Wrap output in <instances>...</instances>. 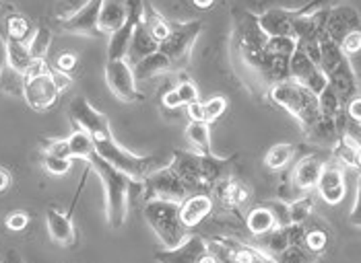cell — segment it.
I'll use <instances>...</instances> for the list:
<instances>
[{"label":"cell","instance_id":"7402d4cb","mask_svg":"<svg viewBox=\"0 0 361 263\" xmlns=\"http://www.w3.org/2000/svg\"><path fill=\"white\" fill-rule=\"evenodd\" d=\"M128 17V8H126V0H106L99 19H97V29L102 35H114L118 29L126 23Z\"/></svg>","mask_w":361,"mask_h":263},{"label":"cell","instance_id":"8d00e7d4","mask_svg":"<svg viewBox=\"0 0 361 263\" xmlns=\"http://www.w3.org/2000/svg\"><path fill=\"white\" fill-rule=\"evenodd\" d=\"M50 46H52V31L46 25L37 27L35 33L29 39V52H31V56L39 58V60H46Z\"/></svg>","mask_w":361,"mask_h":263},{"label":"cell","instance_id":"11a10c76","mask_svg":"<svg viewBox=\"0 0 361 263\" xmlns=\"http://www.w3.org/2000/svg\"><path fill=\"white\" fill-rule=\"evenodd\" d=\"M54 80H56V84H58V89H60V93L62 91H66L68 86H71V77L68 75H64V72H60V70H56L54 68Z\"/></svg>","mask_w":361,"mask_h":263},{"label":"cell","instance_id":"d4e9b609","mask_svg":"<svg viewBox=\"0 0 361 263\" xmlns=\"http://www.w3.org/2000/svg\"><path fill=\"white\" fill-rule=\"evenodd\" d=\"M133 68H135V77H137L139 82L140 80L153 79V77H159V75H169V72H173L171 62H169L159 50L155 53H151V56H147L145 60H140L139 64H135Z\"/></svg>","mask_w":361,"mask_h":263},{"label":"cell","instance_id":"bcb514c9","mask_svg":"<svg viewBox=\"0 0 361 263\" xmlns=\"http://www.w3.org/2000/svg\"><path fill=\"white\" fill-rule=\"evenodd\" d=\"M4 224H6V229H8V231H13V233H21V231H25V229H27L29 214L23 210L11 212V214L4 218Z\"/></svg>","mask_w":361,"mask_h":263},{"label":"cell","instance_id":"484cf974","mask_svg":"<svg viewBox=\"0 0 361 263\" xmlns=\"http://www.w3.org/2000/svg\"><path fill=\"white\" fill-rule=\"evenodd\" d=\"M246 229L250 231V235H254V237H262V235L275 231L277 229L275 214L264 204L252 208V210L246 212Z\"/></svg>","mask_w":361,"mask_h":263},{"label":"cell","instance_id":"8fae6325","mask_svg":"<svg viewBox=\"0 0 361 263\" xmlns=\"http://www.w3.org/2000/svg\"><path fill=\"white\" fill-rule=\"evenodd\" d=\"M68 115H71V122H73L77 128L89 132V134L93 136V140L114 136L108 117H106L102 111H97L95 107L85 99V97H75V99L71 101V105H68Z\"/></svg>","mask_w":361,"mask_h":263},{"label":"cell","instance_id":"4fadbf2b","mask_svg":"<svg viewBox=\"0 0 361 263\" xmlns=\"http://www.w3.org/2000/svg\"><path fill=\"white\" fill-rule=\"evenodd\" d=\"M289 77L291 80L304 84L306 89H310L312 93L320 95L326 86H329V80L324 77L320 64H316L310 56L304 52L295 50L291 56V62H289Z\"/></svg>","mask_w":361,"mask_h":263},{"label":"cell","instance_id":"f35d334b","mask_svg":"<svg viewBox=\"0 0 361 263\" xmlns=\"http://www.w3.org/2000/svg\"><path fill=\"white\" fill-rule=\"evenodd\" d=\"M307 251H312L314 255H320L326 247H329V233L324 229H307L306 226V240H304Z\"/></svg>","mask_w":361,"mask_h":263},{"label":"cell","instance_id":"ffe728a7","mask_svg":"<svg viewBox=\"0 0 361 263\" xmlns=\"http://www.w3.org/2000/svg\"><path fill=\"white\" fill-rule=\"evenodd\" d=\"M258 23L269 37H293V8H269Z\"/></svg>","mask_w":361,"mask_h":263},{"label":"cell","instance_id":"7dc6e473","mask_svg":"<svg viewBox=\"0 0 361 263\" xmlns=\"http://www.w3.org/2000/svg\"><path fill=\"white\" fill-rule=\"evenodd\" d=\"M44 155H52L58 158H71V146H68V138H62V140H52L48 142V146L44 148Z\"/></svg>","mask_w":361,"mask_h":263},{"label":"cell","instance_id":"2e32d148","mask_svg":"<svg viewBox=\"0 0 361 263\" xmlns=\"http://www.w3.org/2000/svg\"><path fill=\"white\" fill-rule=\"evenodd\" d=\"M361 29V17L357 13V8L349 6V4H336L329 8V17H326V29L324 33L341 44L349 33L360 31Z\"/></svg>","mask_w":361,"mask_h":263},{"label":"cell","instance_id":"9a60e30c","mask_svg":"<svg viewBox=\"0 0 361 263\" xmlns=\"http://www.w3.org/2000/svg\"><path fill=\"white\" fill-rule=\"evenodd\" d=\"M104 4H106V0H87L77 13L62 19L60 27L66 33H73V35H85V37L102 35L99 29H97V19H99V13H102Z\"/></svg>","mask_w":361,"mask_h":263},{"label":"cell","instance_id":"f907efd6","mask_svg":"<svg viewBox=\"0 0 361 263\" xmlns=\"http://www.w3.org/2000/svg\"><path fill=\"white\" fill-rule=\"evenodd\" d=\"M161 105H164V109H167V111H178L180 107H184V103H182V99H180V95H178V91H176V89H169V91H166V93L161 95Z\"/></svg>","mask_w":361,"mask_h":263},{"label":"cell","instance_id":"4dcf8cb0","mask_svg":"<svg viewBox=\"0 0 361 263\" xmlns=\"http://www.w3.org/2000/svg\"><path fill=\"white\" fill-rule=\"evenodd\" d=\"M68 146H71V157L73 158H83V160H89L91 155H95V140L89 132L77 130L73 132L68 136Z\"/></svg>","mask_w":361,"mask_h":263},{"label":"cell","instance_id":"5bb4252c","mask_svg":"<svg viewBox=\"0 0 361 263\" xmlns=\"http://www.w3.org/2000/svg\"><path fill=\"white\" fill-rule=\"evenodd\" d=\"M211 198L219 202V206L229 212H240L246 208L252 200V189L244 181H240L233 173L223 177L219 184L213 187Z\"/></svg>","mask_w":361,"mask_h":263},{"label":"cell","instance_id":"f546056e","mask_svg":"<svg viewBox=\"0 0 361 263\" xmlns=\"http://www.w3.org/2000/svg\"><path fill=\"white\" fill-rule=\"evenodd\" d=\"M142 25L147 27V31L153 35V39L157 44H161L164 39H167V35L171 33V23L167 21L161 13H157L155 6H151L149 2H147V8H145V21H142Z\"/></svg>","mask_w":361,"mask_h":263},{"label":"cell","instance_id":"8992f818","mask_svg":"<svg viewBox=\"0 0 361 263\" xmlns=\"http://www.w3.org/2000/svg\"><path fill=\"white\" fill-rule=\"evenodd\" d=\"M95 153L104 160H108L111 167H116L118 171L128 175L133 181H142L145 177H149L157 169L155 167L157 165V157L135 155V153L126 150L124 146H120L114 136L95 140Z\"/></svg>","mask_w":361,"mask_h":263},{"label":"cell","instance_id":"7a4b0ae2","mask_svg":"<svg viewBox=\"0 0 361 263\" xmlns=\"http://www.w3.org/2000/svg\"><path fill=\"white\" fill-rule=\"evenodd\" d=\"M320 68L343 105L347 107L349 101L360 97V82L349 56L326 33L320 39Z\"/></svg>","mask_w":361,"mask_h":263},{"label":"cell","instance_id":"60d3db41","mask_svg":"<svg viewBox=\"0 0 361 263\" xmlns=\"http://www.w3.org/2000/svg\"><path fill=\"white\" fill-rule=\"evenodd\" d=\"M202 107H204V122L213 124L227 111V99L223 95H215V97L202 101Z\"/></svg>","mask_w":361,"mask_h":263},{"label":"cell","instance_id":"74e56055","mask_svg":"<svg viewBox=\"0 0 361 263\" xmlns=\"http://www.w3.org/2000/svg\"><path fill=\"white\" fill-rule=\"evenodd\" d=\"M235 259L238 263H279L277 257L267 253L264 249L254 247V245H242V243L238 245Z\"/></svg>","mask_w":361,"mask_h":263},{"label":"cell","instance_id":"ac0fdd59","mask_svg":"<svg viewBox=\"0 0 361 263\" xmlns=\"http://www.w3.org/2000/svg\"><path fill=\"white\" fill-rule=\"evenodd\" d=\"M324 165H326V160L320 155H307V157L298 160V165L293 167V171L289 175V181H291L298 195L310 193L312 189H316V185L320 181V175L324 171Z\"/></svg>","mask_w":361,"mask_h":263},{"label":"cell","instance_id":"f5cc1de1","mask_svg":"<svg viewBox=\"0 0 361 263\" xmlns=\"http://www.w3.org/2000/svg\"><path fill=\"white\" fill-rule=\"evenodd\" d=\"M347 115L353 120V122H360L361 124V97H355L353 101H349L347 107H345Z\"/></svg>","mask_w":361,"mask_h":263},{"label":"cell","instance_id":"f6af8a7d","mask_svg":"<svg viewBox=\"0 0 361 263\" xmlns=\"http://www.w3.org/2000/svg\"><path fill=\"white\" fill-rule=\"evenodd\" d=\"M264 206H269L271 212L275 214L277 226H289V224H291V218H289V202L273 200V202H267Z\"/></svg>","mask_w":361,"mask_h":263},{"label":"cell","instance_id":"e575fe53","mask_svg":"<svg viewBox=\"0 0 361 263\" xmlns=\"http://www.w3.org/2000/svg\"><path fill=\"white\" fill-rule=\"evenodd\" d=\"M314 210V195L312 193H302L293 202H289V218L291 224H306Z\"/></svg>","mask_w":361,"mask_h":263},{"label":"cell","instance_id":"6da1fadb","mask_svg":"<svg viewBox=\"0 0 361 263\" xmlns=\"http://www.w3.org/2000/svg\"><path fill=\"white\" fill-rule=\"evenodd\" d=\"M87 162L95 171L99 181L104 184L106 220H108L110 229L118 231L124 226V222L128 218V198H130V191L135 187V181L128 175H124L122 171H118L116 167H111L110 162L104 160L97 153L91 155Z\"/></svg>","mask_w":361,"mask_h":263},{"label":"cell","instance_id":"816d5d0a","mask_svg":"<svg viewBox=\"0 0 361 263\" xmlns=\"http://www.w3.org/2000/svg\"><path fill=\"white\" fill-rule=\"evenodd\" d=\"M75 66H77V56L75 53H60L58 60H56V70H60L64 75L75 70Z\"/></svg>","mask_w":361,"mask_h":263},{"label":"cell","instance_id":"c3c4849f","mask_svg":"<svg viewBox=\"0 0 361 263\" xmlns=\"http://www.w3.org/2000/svg\"><path fill=\"white\" fill-rule=\"evenodd\" d=\"M338 46H341V50L347 53V56H353V53L361 52V29L360 31L349 33Z\"/></svg>","mask_w":361,"mask_h":263},{"label":"cell","instance_id":"cb8c5ba5","mask_svg":"<svg viewBox=\"0 0 361 263\" xmlns=\"http://www.w3.org/2000/svg\"><path fill=\"white\" fill-rule=\"evenodd\" d=\"M157 50H159V44L153 39V35L147 31V27L140 23V25L135 29V35H133L130 50H128L126 60L135 66V64H139L140 60H145L147 56L155 53Z\"/></svg>","mask_w":361,"mask_h":263},{"label":"cell","instance_id":"1f68e13d","mask_svg":"<svg viewBox=\"0 0 361 263\" xmlns=\"http://www.w3.org/2000/svg\"><path fill=\"white\" fill-rule=\"evenodd\" d=\"M318 107H320V115L326 120H338L345 113V105L338 99V95L334 93V89L329 84L320 95H318Z\"/></svg>","mask_w":361,"mask_h":263},{"label":"cell","instance_id":"b9f144b4","mask_svg":"<svg viewBox=\"0 0 361 263\" xmlns=\"http://www.w3.org/2000/svg\"><path fill=\"white\" fill-rule=\"evenodd\" d=\"M264 50L275 53H285V56H293V52L298 50V41H295V37H269Z\"/></svg>","mask_w":361,"mask_h":263},{"label":"cell","instance_id":"836d02e7","mask_svg":"<svg viewBox=\"0 0 361 263\" xmlns=\"http://www.w3.org/2000/svg\"><path fill=\"white\" fill-rule=\"evenodd\" d=\"M260 240V249H264L267 253H271V255H275L279 257L287 247H289V235H287V226H277L275 231H271V233H267V235H262Z\"/></svg>","mask_w":361,"mask_h":263},{"label":"cell","instance_id":"e0dca14e","mask_svg":"<svg viewBox=\"0 0 361 263\" xmlns=\"http://www.w3.org/2000/svg\"><path fill=\"white\" fill-rule=\"evenodd\" d=\"M318 195L322 198V202L336 206L343 202L345 193H347V184H345V167L336 160H326L324 171L320 175V181L316 185Z\"/></svg>","mask_w":361,"mask_h":263},{"label":"cell","instance_id":"30bf717a","mask_svg":"<svg viewBox=\"0 0 361 263\" xmlns=\"http://www.w3.org/2000/svg\"><path fill=\"white\" fill-rule=\"evenodd\" d=\"M106 82L110 86L111 95L124 103H135L140 101V93L137 89V77L133 64L124 60H108L106 64Z\"/></svg>","mask_w":361,"mask_h":263},{"label":"cell","instance_id":"d6986e66","mask_svg":"<svg viewBox=\"0 0 361 263\" xmlns=\"http://www.w3.org/2000/svg\"><path fill=\"white\" fill-rule=\"evenodd\" d=\"M209 253V240H204L198 235H188V238L173 247V249H164L155 253L157 263H200L202 257Z\"/></svg>","mask_w":361,"mask_h":263},{"label":"cell","instance_id":"44dd1931","mask_svg":"<svg viewBox=\"0 0 361 263\" xmlns=\"http://www.w3.org/2000/svg\"><path fill=\"white\" fill-rule=\"evenodd\" d=\"M213 208H215V200L211 198V193H195L182 202V208H180L182 222L188 229H196L200 226V222H204L211 216Z\"/></svg>","mask_w":361,"mask_h":263},{"label":"cell","instance_id":"ab89813d","mask_svg":"<svg viewBox=\"0 0 361 263\" xmlns=\"http://www.w3.org/2000/svg\"><path fill=\"white\" fill-rule=\"evenodd\" d=\"M279 263H316V255L306 247H287L277 257Z\"/></svg>","mask_w":361,"mask_h":263},{"label":"cell","instance_id":"277c9868","mask_svg":"<svg viewBox=\"0 0 361 263\" xmlns=\"http://www.w3.org/2000/svg\"><path fill=\"white\" fill-rule=\"evenodd\" d=\"M182 202L173 200H151L145 202L142 216L149 224V229L159 238V243L166 249H173L182 245L188 238V226L182 222Z\"/></svg>","mask_w":361,"mask_h":263},{"label":"cell","instance_id":"ba28073f","mask_svg":"<svg viewBox=\"0 0 361 263\" xmlns=\"http://www.w3.org/2000/svg\"><path fill=\"white\" fill-rule=\"evenodd\" d=\"M140 195L145 202L151 200H173V202H184L186 198L195 195L190 187L182 181V177L167 165L161 169H155L149 177L142 181H137Z\"/></svg>","mask_w":361,"mask_h":263},{"label":"cell","instance_id":"6f0895ef","mask_svg":"<svg viewBox=\"0 0 361 263\" xmlns=\"http://www.w3.org/2000/svg\"><path fill=\"white\" fill-rule=\"evenodd\" d=\"M192 2H195V6H198V8H211L215 4V0H192Z\"/></svg>","mask_w":361,"mask_h":263},{"label":"cell","instance_id":"9c48e42d","mask_svg":"<svg viewBox=\"0 0 361 263\" xmlns=\"http://www.w3.org/2000/svg\"><path fill=\"white\" fill-rule=\"evenodd\" d=\"M269 35L258 23V15L250 11H238L233 15V50L235 53L264 52Z\"/></svg>","mask_w":361,"mask_h":263},{"label":"cell","instance_id":"52a82bcc","mask_svg":"<svg viewBox=\"0 0 361 263\" xmlns=\"http://www.w3.org/2000/svg\"><path fill=\"white\" fill-rule=\"evenodd\" d=\"M202 31V21L171 23V33L159 44V52L171 62L173 70H186L192 60V48Z\"/></svg>","mask_w":361,"mask_h":263},{"label":"cell","instance_id":"d590c367","mask_svg":"<svg viewBox=\"0 0 361 263\" xmlns=\"http://www.w3.org/2000/svg\"><path fill=\"white\" fill-rule=\"evenodd\" d=\"M31 35H33L31 33V23H29L23 15H8L6 17V33H4V37H11V39L29 44Z\"/></svg>","mask_w":361,"mask_h":263},{"label":"cell","instance_id":"3957f363","mask_svg":"<svg viewBox=\"0 0 361 263\" xmlns=\"http://www.w3.org/2000/svg\"><path fill=\"white\" fill-rule=\"evenodd\" d=\"M269 99L281 109H285L302 126L304 134L312 130L314 124L320 120L318 95L295 80L289 79L273 84L269 89Z\"/></svg>","mask_w":361,"mask_h":263},{"label":"cell","instance_id":"d6a6232c","mask_svg":"<svg viewBox=\"0 0 361 263\" xmlns=\"http://www.w3.org/2000/svg\"><path fill=\"white\" fill-rule=\"evenodd\" d=\"M293 155H295V146L293 144H287V142L275 144V146L269 148V153L264 157V165L269 169H273V171H281V169H285L291 162Z\"/></svg>","mask_w":361,"mask_h":263},{"label":"cell","instance_id":"9f6ffc18","mask_svg":"<svg viewBox=\"0 0 361 263\" xmlns=\"http://www.w3.org/2000/svg\"><path fill=\"white\" fill-rule=\"evenodd\" d=\"M8 187H11V173H8L6 169L0 167V193L6 191Z\"/></svg>","mask_w":361,"mask_h":263},{"label":"cell","instance_id":"91938a15","mask_svg":"<svg viewBox=\"0 0 361 263\" xmlns=\"http://www.w3.org/2000/svg\"><path fill=\"white\" fill-rule=\"evenodd\" d=\"M2 263H13V262H2Z\"/></svg>","mask_w":361,"mask_h":263},{"label":"cell","instance_id":"681fc988","mask_svg":"<svg viewBox=\"0 0 361 263\" xmlns=\"http://www.w3.org/2000/svg\"><path fill=\"white\" fill-rule=\"evenodd\" d=\"M349 224L355 226V229H361V171L360 177H357V193H355V204L351 208V214H349Z\"/></svg>","mask_w":361,"mask_h":263},{"label":"cell","instance_id":"4316f807","mask_svg":"<svg viewBox=\"0 0 361 263\" xmlns=\"http://www.w3.org/2000/svg\"><path fill=\"white\" fill-rule=\"evenodd\" d=\"M4 53H6V64L13 66L15 70L19 72H27V68L33 62V56L29 52V44L23 41H17V39H11V37H4Z\"/></svg>","mask_w":361,"mask_h":263},{"label":"cell","instance_id":"f1b7e54d","mask_svg":"<svg viewBox=\"0 0 361 263\" xmlns=\"http://www.w3.org/2000/svg\"><path fill=\"white\" fill-rule=\"evenodd\" d=\"M186 138L200 155H215L211 148V124L207 122H190L186 126Z\"/></svg>","mask_w":361,"mask_h":263},{"label":"cell","instance_id":"ee69618b","mask_svg":"<svg viewBox=\"0 0 361 263\" xmlns=\"http://www.w3.org/2000/svg\"><path fill=\"white\" fill-rule=\"evenodd\" d=\"M44 169L50 173V175H66L73 167V160L71 158H58L52 157V155H44Z\"/></svg>","mask_w":361,"mask_h":263},{"label":"cell","instance_id":"83f0119b","mask_svg":"<svg viewBox=\"0 0 361 263\" xmlns=\"http://www.w3.org/2000/svg\"><path fill=\"white\" fill-rule=\"evenodd\" d=\"M0 93L8 97H21L25 93V75L8 66L6 62L0 66Z\"/></svg>","mask_w":361,"mask_h":263},{"label":"cell","instance_id":"7c38bea8","mask_svg":"<svg viewBox=\"0 0 361 263\" xmlns=\"http://www.w3.org/2000/svg\"><path fill=\"white\" fill-rule=\"evenodd\" d=\"M169 167L182 177V181L190 187L192 193H211L209 185L204 181V171H202V155L196 150H173V157Z\"/></svg>","mask_w":361,"mask_h":263},{"label":"cell","instance_id":"680465c9","mask_svg":"<svg viewBox=\"0 0 361 263\" xmlns=\"http://www.w3.org/2000/svg\"><path fill=\"white\" fill-rule=\"evenodd\" d=\"M200 263H219V262H217V257H215V255H213V253L209 251V253H207V255L202 257V262H200Z\"/></svg>","mask_w":361,"mask_h":263},{"label":"cell","instance_id":"7bdbcfd3","mask_svg":"<svg viewBox=\"0 0 361 263\" xmlns=\"http://www.w3.org/2000/svg\"><path fill=\"white\" fill-rule=\"evenodd\" d=\"M176 91H178V95H180L184 107L192 105V103H198V101H200V93H198V89H196V84L192 80L182 79L178 82Z\"/></svg>","mask_w":361,"mask_h":263},{"label":"cell","instance_id":"603a6c76","mask_svg":"<svg viewBox=\"0 0 361 263\" xmlns=\"http://www.w3.org/2000/svg\"><path fill=\"white\" fill-rule=\"evenodd\" d=\"M46 224H48V233L54 238L56 243L71 247L75 243V226L68 214L60 212L58 208H50L46 212Z\"/></svg>","mask_w":361,"mask_h":263},{"label":"cell","instance_id":"5b68a950","mask_svg":"<svg viewBox=\"0 0 361 263\" xmlns=\"http://www.w3.org/2000/svg\"><path fill=\"white\" fill-rule=\"evenodd\" d=\"M60 89L54 80V68L48 60L33 58L31 66L25 72V93L23 99L35 111H48L56 105Z\"/></svg>","mask_w":361,"mask_h":263},{"label":"cell","instance_id":"db71d44e","mask_svg":"<svg viewBox=\"0 0 361 263\" xmlns=\"http://www.w3.org/2000/svg\"><path fill=\"white\" fill-rule=\"evenodd\" d=\"M186 111H188L190 122H204V107H202V101L188 105L186 107Z\"/></svg>","mask_w":361,"mask_h":263}]
</instances>
